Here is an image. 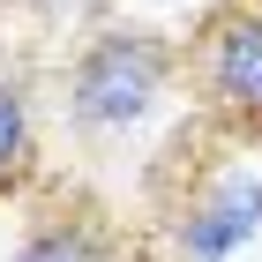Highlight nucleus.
Segmentation results:
<instances>
[{"label": "nucleus", "instance_id": "423d86ee", "mask_svg": "<svg viewBox=\"0 0 262 262\" xmlns=\"http://www.w3.org/2000/svg\"><path fill=\"white\" fill-rule=\"evenodd\" d=\"M105 15H120V0H0V23H23L30 38H82Z\"/></svg>", "mask_w": 262, "mask_h": 262}, {"label": "nucleus", "instance_id": "f03ea898", "mask_svg": "<svg viewBox=\"0 0 262 262\" xmlns=\"http://www.w3.org/2000/svg\"><path fill=\"white\" fill-rule=\"evenodd\" d=\"M142 232L158 262H232L262 232V180L247 172V150L180 120L142 165Z\"/></svg>", "mask_w": 262, "mask_h": 262}, {"label": "nucleus", "instance_id": "f257e3e1", "mask_svg": "<svg viewBox=\"0 0 262 262\" xmlns=\"http://www.w3.org/2000/svg\"><path fill=\"white\" fill-rule=\"evenodd\" d=\"M45 98H53V127L68 150L82 158L127 150L180 98V38L158 23L105 15L82 38H68L60 60H45Z\"/></svg>", "mask_w": 262, "mask_h": 262}, {"label": "nucleus", "instance_id": "20e7f679", "mask_svg": "<svg viewBox=\"0 0 262 262\" xmlns=\"http://www.w3.org/2000/svg\"><path fill=\"white\" fill-rule=\"evenodd\" d=\"M8 262H158L142 217H127L120 202H105L75 172H45L30 195L15 202V247Z\"/></svg>", "mask_w": 262, "mask_h": 262}, {"label": "nucleus", "instance_id": "7ed1b4c3", "mask_svg": "<svg viewBox=\"0 0 262 262\" xmlns=\"http://www.w3.org/2000/svg\"><path fill=\"white\" fill-rule=\"evenodd\" d=\"M180 105L210 135L262 150V0H202L180 30Z\"/></svg>", "mask_w": 262, "mask_h": 262}, {"label": "nucleus", "instance_id": "39448f33", "mask_svg": "<svg viewBox=\"0 0 262 262\" xmlns=\"http://www.w3.org/2000/svg\"><path fill=\"white\" fill-rule=\"evenodd\" d=\"M53 98H45V60L0 45V210H15L30 187L53 172Z\"/></svg>", "mask_w": 262, "mask_h": 262}]
</instances>
